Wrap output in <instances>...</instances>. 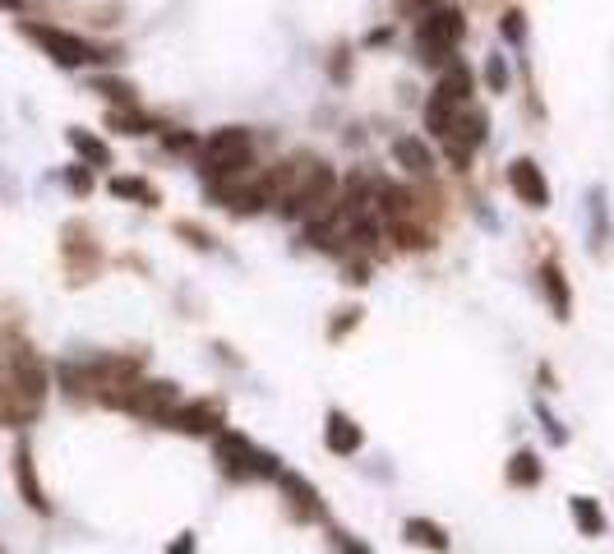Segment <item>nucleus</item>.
<instances>
[{
	"mask_svg": "<svg viewBox=\"0 0 614 554\" xmlns=\"http://www.w3.org/2000/svg\"><path fill=\"white\" fill-rule=\"evenodd\" d=\"M107 130L121 134V139H148V134L162 130V121L148 116L144 107H107Z\"/></svg>",
	"mask_w": 614,
	"mask_h": 554,
	"instance_id": "obj_22",
	"label": "nucleus"
},
{
	"mask_svg": "<svg viewBox=\"0 0 614 554\" xmlns=\"http://www.w3.org/2000/svg\"><path fill=\"white\" fill-rule=\"evenodd\" d=\"M107 194L121 199V204H139V208H162V190H157L148 176H111Z\"/></svg>",
	"mask_w": 614,
	"mask_h": 554,
	"instance_id": "obj_23",
	"label": "nucleus"
},
{
	"mask_svg": "<svg viewBox=\"0 0 614 554\" xmlns=\"http://www.w3.org/2000/svg\"><path fill=\"white\" fill-rule=\"evenodd\" d=\"M14 490H19V499L33 508L37 518H51V513H56L47 485H42V471H37L33 439H28V434H19V444H14Z\"/></svg>",
	"mask_w": 614,
	"mask_h": 554,
	"instance_id": "obj_12",
	"label": "nucleus"
},
{
	"mask_svg": "<svg viewBox=\"0 0 614 554\" xmlns=\"http://www.w3.org/2000/svg\"><path fill=\"white\" fill-rule=\"evenodd\" d=\"M194 167H199L204 185L254 176V171H259V157H254V134L245 130V125H222V130H208L204 139H199Z\"/></svg>",
	"mask_w": 614,
	"mask_h": 554,
	"instance_id": "obj_1",
	"label": "nucleus"
},
{
	"mask_svg": "<svg viewBox=\"0 0 614 554\" xmlns=\"http://www.w3.org/2000/svg\"><path fill=\"white\" fill-rule=\"evenodd\" d=\"M402 541L416 545V550H430V554H448L453 550V536H448L444 522L425 518V513H411L407 522H402Z\"/></svg>",
	"mask_w": 614,
	"mask_h": 554,
	"instance_id": "obj_18",
	"label": "nucleus"
},
{
	"mask_svg": "<svg viewBox=\"0 0 614 554\" xmlns=\"http://www.w3.org/2000/svg\"><path fill=\"white\" fill-rule=\"evenodd\" d=\"M0 554H5V550H0Z\"/></svg>",
	"mask_w": 614,
	"mask_h": 554,
	"instance_id": "obj_41",
	"label": "nucleus"
},
{
	"mask_svg": "<svg viewBox=\"0 0 614 554\" xmlns=\"http://www.w3.org/2000/svg\"><path fill=\"white\" fill-rule=\"evenodd\" d=\"M393 42V24H384V28H374L370 37H365V47H388Z\"/></svg>",
	"mask_w": 614,
	"mask_h": 554,
	"instance_id": "obj_39",
	"label": "nucleus"
},
{
	"mask_svg": "<svg viewBox=\"0 0 614 554\" xmlns=\"http://www.w3.org/2000/svg\"><path fill=\"white\" fill-rule=\"evenodd\" d=\"M467 33H471L467 10L448 0V5H434L430 14L416 19V28H411V51H416V61H421L425 70H444V65L458 61Z\"/></svg>",
	"mask_w": 614,
	"mask_h": 554,
	"instance_id": "obj_3",
	"label": "nucleus"
},
{
	"mask_svg": "<svg viewBox=\"0 0 614 554\" xmlns=\"http://www.w3.org/2000/svg\"><path fill=\"white\" fill-rule=\"evenodd\" d=\"M181 402H185V393H181V384H176V379H148V374H144V379H134L121 398H116V407H111V411H125V416H134V421L167 430Z\"/></svg>",
	"mask_w": 614,
	"mask_h": 554,
	"instance_id": "obj_7",
	"label": "nucleus"
},
{
	"mask_svg": "<svg viewBox=\"0 0 614 554\" xmlns=\"http://www.w3.org/2000/svg\"><path fill=\"white\" fill-rule=\"evenodd\" d=\"M434 88H444L448 97H453V102H462V107H471V102H476V70H471L467 61H453V65H444V70H439V79H434Z\"/></svg>",
	"mask_w": 614,
	"mask_h": 554,
	"instance_id": "obj_24",
	"label": "nucleus"
},
{
	"mask_svg": "<svg viewBox=\"0 0 614 554\" xmlns=\"http://www.w3.org/2000/svg\"><path fill=\"white\" fill-rule=\"evenodd\" d=\"M324 448L333 458H356L365 448V430L356 416H347L342 407H328L324 411Z\"/></svg>",
	"mask_w": 614,
	"mask_h": 554,
	"instance_id": "obj_16",
	"label": "nucleus"
},
{
	"mask_svg": "<svg viewBox=\"0 0 614 554\" xmlns=\"http://www.w3.org/2000/svg\"><path fill=\"white\" fill-rule=\"evenodd\" d=\"M213 462L222 471V481H231V485H264L282 476V462L268 448L254 444L245 430H231V425L213 439Z\"/></svg>",
	"mask_w": 614,
	"mask_h": 554,
	"instance_id": "obj_5",
	"label": "nucleus"
},
{
	"mask_svg": "<svg viewBox=\"0 0 614 554\" xmlns=\"http://www.w3.org/2000/svg\"><path fill=\"white\" fill-rule=\"evenodd\" d=\"M361 319H365V310L361 305H338L333 310V319H328V342L338 347V342H347L356 328H361Z\"/></svg>",
	"mask_w": 614,
	"mask_h": 554,
	"instance_id": "obj_31",
	"label": "nucleus"
},
{
	"mask_svg": "<svg viewBox=\"0 0 614 554\" xmlns=\"http://www.w3.org/2000/svg\"><path fill=\"white\" fill-rule=\"evenodd\" d=\"M347 61H351V47H338V51H333V61H328V74H333V84H347Z\"/></svg>",
	"mask_w": 614,
	"mask_h": 554,
	"instance_id": "obj_35",
	"label": "nucleus"
},
{
	"mask_svg": "<svg viewBox=\"0 0 614 554\" xmlns=\"http://www.w3.org/2000/svg\"><path fill=\"white\" fill-rule=\"evenodd\" d=\"M338 554H374L365 541H356V536H347V531H338Z\"/></svg>",
	"mask_w": 614,
	"mask_h": 554,
	"instance_id": "obj_37",
	"label": "nucleus"
},
{
	"mask_svg": "<svg viewBox=\"0 0 614 554\" xmlns=\"http://www.w3.org/2000/svg\"><path fill=\"white\" fill-rule=\"evenodd\" d=\"M434 5H448V0H402V10H407L411 19H421V14H430Z\"/></svg>",
	"mask_w": 614,
	"mask_h": 554,
	"instance_id": "obj_38",
	"label": "nucleus"
},
{
	"mask_svg": "<svg viewBox=\"0 0 614 554\" xmlns=\"http://www.w3.org/2000/svg\"><path fill=\"white\" fill-rule=\"evenodd\" d=\"M167 430L190 434V439H217V434L227 430V407L217 398H185Z\"/></svg>",
	"mask_w": 614,
	"mask_h": 554,
	"instance_id": "obj_13",
	"label": "nucleus"
},
{
	"mask_svg": "<svg viewBox=\"0 0 614 554\" xmlns=\"http://www.w3.org/2000/svg\"><path fill=\"white\" fill-rule=\"evenodd\" d=\"M65 144H70L74 162H84V167H93V171L116 167V157H111V144L102 139V134L84 130V125H70V130H65Z\"/></svg>",
	"mask_w": 614,
	"mask_h": 554,
	"instance_id": "obj_17",
	"label": "nucleus"
},
{
	"mask_svg": "<svg viewBox=\"0 0 614 554\" xmlns=\"http://www.w3.org/2000/svg\"><path fill=\"white\" fill-rule=\"evenodd\" d=\"M458 116H462V102H453L444 88H430V97H425V107H421V121H425V130H430L434 144L448 139V130L458 125Z\"/></svg>",
	"mask_w": 614,
	"mask_h": 554,
	"instance_id": "obj_20",
	"label": "nucleus"
},
{
	"mask_svg": "<svg viewBox=\"0 0 614 554\" xmlns=\"http://www.w3.org/2000/svg\"><path fill=\"white\" fill-rule=\"evenodd\" d=\"M342 282L347 287H365L370 282V259L365 254H342Z\"/></svg>",
	"mask_w": 614,
	"mask_h": 554,
	"instance_id": "obj_33",
	"label": "nucleus"
},
{
	"mask_svg": "<svg viewBox=\"0 0 614 554\" xmlns=\"http://www.w3.org/2000/svg\"><path fill=\"white\" fill-rule=\"evenodd\" d=\"M536 291H541V301L550 305V314L559 324L573 319V287H568V273L559 259H541L536 264Z\"/></svg>",
	"mask_w": 614,
	"mask_h": 554,
	"instance_id": "obj_15",
	"label": "nucleus"
},
{
	"mask_svg": "<svg viewBox=\"0 0 614 554\" xmlns=\"http://www.w3.org/2000/svg\"><path fill=\"white\" fill-rule=\"evenodd\" d=\"M536 416H541V425H545V430H550V444H559V448H564V444H568V430H564V425H559V416H554V411L545 407L541 398H536Z\"/></svg>",
	"mask_w": 614,
	"mask_h": 554,
	"instance_id": "obj_34",
	"label": "nucleus"
},
{
	"mask_svg": "<svg viewBox=\"0 0 614 554\" xmlns=\"http://www.w3.org/2000/svg\"><path fill=\"white\" fill-rule=\"evenodd\" d=\"M504 185H508V194L518 199L522 208H531V213H545L550 208V181H545V171H541V162L536 157H513L504 167Z\"/></svg>",
	"mask_w": 614,
	"mask_h": 554,
	"instance_id": "obj_11",
	"label": "nucleus"
},
{
	"mask_svg": "<svg viewBox=\"0 0 614 554\" xmlns=\"http://www.w3.org/2000/svg\"><path fill=\"white\" fill-rule=\"evenodd\" d=\"M388 153H393V162L407 171L411 181H434V171H439V153L430 148L425 134H393Z\"/></svg>",
	"mask_w": 614,
	"mask_h": 554,
	"instance_id": "obj_14",
	"label": "nucleus"
},
{
	"mask_svg": "<svg viewBox=\"0 0 614 554\" xmlns=\"http://www.w3.org/2000/svg\"><path fill=\"white\" fill-rule=\"evenodd\" d=\"M541 481H545V462H541L536 448H518V453L504 462V485L508 490L531 494V490H541Z\"/></svg>",
	"mask_w": 614,
	"mask_h": 554,
	"instance_id": "obj_19",
	"label": "nucleus"
},
{
	"mask_svg": "<svg viewBox=\"0 0 614 554\" xmlns=\"http://www.w3.org/2000/svg\"><path fill=\"white\" fill-rule=\"evenodd\" d=\"M338 190H342V176L333 162H324V157L314 153H301V171H296V185H291V194L282 199V204L273 208L282 222H310V217L328 213V208L338 204Z\"/></svg>",
	"mask_w": 614,
	"mask_h": 554,
	"instance_id": "obj_4",
	"label": "nucleus"
},
{
	"mask_svg": "<svg viewBox=\"0 0 614 554\" xmlns=\"http://www.w3.org/2000/svg\"><path fill=\"white\" fill-rule=\"evenodd\" d=\"M568 518H573L578 536H587V541H601L605 527H610V518H605V508L596 494H573V499H568Z\"/></svg>",
	"mask_w": 614,
	"mask_h": 554,
	"instance_id": "obj_21",
	"label": "nucleus"
},
{
	"mask_svg": "<svg viewBox=\"0 0 614 554\" xmlns=\"http://www.w3.org/2000/svg\"><path fill=\"white\" fill-rule=\"evenodd\" d=\"M56 181H61L65 190L74 194V199H88V194L97 190V171L84 167V162H65V167L56 171Z\"/></svg>",
	"mask_w": 614,
	"mask_h": 554,
	"instance_id": "obj_30",
	"label": "nucleus"
},
{
	"mask_svg": "<svg viewBox=\"0 0 614 554\" xmlns=\"http://www.w3.org/2000/svg\"><path fill=\"white\" fill-rule=\"evenodd\" d=\"M499 37H504V47H508V51H527L531 24H527V14H522L518 5H508V10L499 14Z\"/></svg>",
	"mask_w": 614,
	"mask_h": 554,
	"instance_id": "obj_28",
	"label": "nucleus"
},
{
	"mask_svg": "<svg viewBox=\"0 0 614 554\" xmlns=\"http://www.w3.org/2000/svg\"><path fill=\"white\" fill-rule=\"evenodd\" d=\"M171 231H176V236H181L190 250H199V254H213L217 250V236L204 227V222H194V217H181V222H176Z\"/></svg>",
	"mask_w": 614,
	"mask_h": 554,
	"instance_id": "obj_32",
	"label": "nucleus"
},
{
	"mask_svg": "<svg viewBox=\"0 0 614 554\" xmlns=\"http://www.w3.org/2000/svg\"><path fill=\"white\" fill-rule=\"evenodd\" d=\"M61 268H65V282H70V287H88V282L102 277L107 254H102V241H97L93 222L70 217L61 227Z\"/></svg>",
	"mask_w": 614,
	"mask_h": 554,
	"instance_id": "obj_8",
	"label": "nucleus"
},
{
	"mask_svg": "<svg viewBox=\"0 0 614 554\" xmlns=\"http://www.w3.org/2000/svg\"><path fill=\"white\" fill-rule=\"evenodd\" d=\"M587 227H591V250L601 254L605 245L614 241V231H610V213H605V190H591V204H587Z\"/></svg>",
	"mask_w": 614,
	"mask_h": 554,
	"instance_id": "obj_27",
	"label": "nucleus"
},
{
	"mask_svg": "<svg viewBox=\"0 0 614 554\" xmlns=\"http://www.w3.org/2000/svg\"><path fill=\"white\" fill-rule=\"evenodd\" d=\"M88 93L107 97V107H139V84L121 79V74H93V79H88Z\"/></svg>",
	"mask_w": 614,
	"mask_h": 554,
	"instance_id": "obj_25",
	"label": "nucleus"
},
{
	"mask_svg": "<svg viewBox=\"0 0 614 554\" xmlns=\"http://www.w3.org/2000/svg\"><path fill=\"white\" fill-rule=\"evenodd\" d=\"M157 144L171 157H194L199 153V134L185 130V125H162V130H157Z\"/></svg>",
	"mask_w": 614,
	"mask_h": 554,
	"instance_id": "obj_29",
	"label": "nucleus"
},
{
	"mask_svg": "<svg viewBox=\"0 0 614 554\" xmlns=\"http://www.w3.org/2000/svg\"><path fill=\"white\" fill-rule=\"evenodd\" d=\"M19 37L33 42L51 65H61V70H88V65H107L116 61V47H102L93 37L74 33V28H61V24H47V19H19Z\"/></svg>",
	"mask_w": 614,
	"mask_h": 554,
	"instance_id": "obj_2",
	"label": "nucleus"
},
{
	"mask_svg": "<svg viewBox=\"0 0 614 554\" xmlns=\"http://www.w3.org/2000/svg\"><path fill=\"white\" fill-rule=\"evenodd\" d=\"M485 139H490V116L471 102V107H462L458 125L448 130V139H439V153L448 157V167L458 171V176H467L476 167V153L485 148Z\"/></svg>",
	"mask_w": 614,
	"mask_h": 554,
	"instance_id": "obj_9",
	"label": "nucleus"
},
{
	"mask_svg": "<svg viewBox=\"0 0 614 554\" xmlns=\"http://www.w3.org/2000/svg\"><path fill=\"white\" fill-rule=\"evenodd\" d=\"M167 554H199V536H194V531H181V536L167 545Z\"/></svg>",
	"mask_w": 614,
	"mask_h": 554,
	"instance_id": "obj_36",
	"label": "nucleus"
},
{
	"mask_svg": "<svg viewBox=\"0 0 614 554\" xmlns=\"http://www.w3.org/2000/svg\"><path fill=\"white\" fill-rule=\"evenodd\" d=\"M277 494H282V513H287L296 527H314V522H324L328 518V508H324V494L314 490L310 476H301V471H291L282 467V476H277Z\"/></svg>",
	"mask_w": 614,
	"mask_h": 554,
	"instance_id": "obj_10",
	"label": "nucleus"
},
{
	"mask_svg": "<svg viewBox=\"0 0 614 554\" xmlns=\"http://www.w3.org/2000/svg\"><path fill=\"white\" fill-rule=\"evenodd\" d=\"M481 84L490 97H504L513 93V65H508L504 51H494V56H485V70H481Z\"/></svg>",
	"mask_w": 614,
	"mask_h": 554,
	"instance_id": "obj_26",
	"label": "nucleus"
},
{
	"mask_svg": "<svg viewBox=\"0 0 614 554\" xmlns=\"http://www.w3.org/2000/svg\"><path fill=\"white\" fill-rule=\"evenodd\" d=\"M0 379H5V384H10L14 393H19L28 407H37V411L47 407L51 388H56L51 384V365L42 361V351H37L28 338H19V333L0 342Z\"/></svg>",
	"mask_w": 614,
	"mask_h": 554,
	"instance_id": "obj_6",
	"label": "nucleus"
},
{
	"mask_svg": "<svg viewBox=\"0 0 614 554\" xmlns=\"http://www.w3.org/2000/svg\"><path fill=\"white\" fill-rule=\"evenodd\" d=\"M0 10H5V14H19V19H24V10H28V0H0Z\"/></svg>",
	"mask_w": 614,
	"mask_h": 554,
	"instance_id": "obj_40",
	"label": "nucleus"
}]
</instances>
